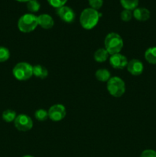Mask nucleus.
Segmentation results:
<instances>
[{"instance_id":"12","label":"nucleus","mask_w":156,"mask_h":157,"mask_svg":"<svg viewBox=\"0 0 156 157\" xmlns=\"http://www.w3.org/2000/svg\"><path fill=\"white\" fill-rule=\"evenodd\" d=\"M132 15L133 17L138 21H145L149 19L151 14L149 10L145 8H136L135 10H133Z\"/></svg>"},{"instance_id":"26","label":"nucleus","mask_w":156,"mask_h":157,"mask_svg":"<svg viewBox=\"0 0 156 157\" xmlns=\"http://www.w3.org/2000/svg\"><path fill=\"white\" fill-rule=\"evenodd\" d=\"M16 1L19 2H29L30 0H16Z\"/></svg>"},{"instance_id":"18","label":"nucleus","mask_w":156,"mask_h":157,"mask_svg":"<svg viewBox=\"0 0 156 157\" xmlns=\"http://www.w3.org/2000/svg\"><path fill=\"white\" fill-rule=\"evenodd\" d=\"M2 117L3 121H6V123H11L15 121L17 114L15 110L8 109V110H6L3 111Z\"/></svg>"},{"instance_id":"14","label":"nucleus","mask_w":156,"mask_h":157,"mask_svg":"<svg viewBox=\"0 0 156 157\" xmlns=\"http://www.w3.org/2000/svg\"><path fill=\"white\" fill-rule=\"evenodd\" d=\"M93 58L96 62H105L109 58V53L105 48H99L94 52Z\"/></svg>"},{"instance_id":"8","label":"nucleus","mask_w":156,"mask_h":157,"mask_svg":"<svg viewBox=\"0 0 156 157\" xmlns=\"http://www.w3.org/2000/svg\"><path fill=\"white\" fill-rule=\"evenodd\" d=\"M57 14L62 21L67 23L73 22L76 17L75 12H73V9L67 6H64L57 9Z\"/></svg>"},{"instance_id":"25","label":"nucleus","mask_w":156,"mask_h":157,"mask_svg":"<svg viewBox=\"0 0 156 157\" xmlns=\"http://www.w3.org/2000/svg\"><path fill=\"white\" fill-rule=\"evenodd\" d=\"M140 157H156V151L153 150H145L141 153Z\"/></svg>"},{"instance_id":"27","label":"nucleus","mask_w":156,"mask_h":157,"mask_svg":"<svg viewBox=\"0 0 156 157\" xmlns=\"http://www.w3.org/2000/svg\"><path fill=\"white\" fill-rule=\"evenodd\" d=\"M22 157H34V156H31V155H25V156H22Z\"/></svg>"},{"instance_id":"9","label":"nucleus","mask_w":156,"mask_h":157,"mask_svg":"<svg viewBox=\"0 0 156 157\" xmlns=\"http://www.w3.org/2000/svg\"><path fill=\"white\" fill-rule=\"evenodd\" d=\"M128 62L126 57L120 53L111 55L110 58V65L115 69H124L127 66Z\"/></svg>"},{"instance_id":"16","label":"nucleus","mask_w":156,"mask_h":157,"mask_svg":"<svg viewBox=\"0 0 156 157\" xmlns=\"http://www.w3.org/2000/svg\"><path fill=\"white\" fill-rule=\"evenodd\" d=\"M145 58L150 64H156V47L148 48L145 52Z\"/></svg>"},{"instance_id":"19","label":"nucleus","mask_w":156,"mask_h":157,"mask_svg":"<svg viewBox=\"0 0 156 157\" xmlns=\"http://www.w3.org/2000/svg\"><path fill=\"white\" fill-rule=\"evenodd\" d=\"M35 117L37 121L44 122L49 118L48 112L44 109H38L35 112Z\"/></svg>"},{"instance_id":"15","label":"nucleus","mask_w":156,"mask_h":157,"mask_svg":"<svg viewBox=\"0 0 156 157\" xmlns=\"http://www.w3.org/2000/svg\"><path fill=\"white\" fill-rule=\"evenodd\" d=\"M95 77L99 81L107 82L111 78V75L107 69L101 68L96 71V73H95Z\"/></svg>"},{"instance_id":"11","label":"nucleus","mask_w":156,"mask_h":157,"mask_svg":"<svg viewBox=\"0 0 156 157\" xmlns=\"http://www.w3.org/2000/svg\"><path fill=\"white\" fill-rule=\"evenodd\" d=\"M38 25L44 29H50L54 25L53 18L48 14H41L38 16Z\"/></svg>"},{"instance_id":"5","label":"nucleus","mask_w":156,"mask_h":157,"mask_svg":"<svg viewBox=\"0 0 156 157\" xmlns=\"http://www.w3.org/2000/svg\"><path fill=\"white\" fill-rule=\"evenodd\" d=\"M106 88L112 96L120 98L125 91V84L122 78L119 77H113L107 81Z\"/></svg>"},{"instance_id":"10","label":"nucleus","mask_w":156,"mask_h":157,"mask_svg":"<svg viewBox=\"0 0 156 157\" xmlns=\"http://www.w3.org/2000/svg\"><path fill=\"white\" fill-rule=\"evenodd\" d=\"M127 71L134 76H139L142 75L144 71L143 64L138 59H132L127 64Z\"/></svg>"},{"instance_id":"20","label":"nucleus","mask_w":156,"mask_h":157,"mask_svg":"<svg viewBox=\"0 0 156 157\" xmlns=\"http://www.w3.org/2000/svg\"><path fill=\"white\" fill-rule=\"evenodd\" d=\"M40 8H41V5H40L39 2L38 0H30L27 2V9L29 12L35 13V12H38L39 11Z\"/></svg>"},{"instance_id":"2","label":"nucleus","mask_w":156,"mask_h":157,"mask_svg":"<svg viewBox=\"0 0 156 157\" xmlns=\"http://www.w3.org/2000/svg\"><path fill=\"white\" fill-rule=\"evenodd\" d=\"M104 44L109 55H113L121 52L123 48V40L118 33L110 32L106 36Z\"/></svg>"},{"instance_id":"23","label":"nucleus","mask_w":156,"mask_h":157,"mask_svg":"<svg viewBox=\"0 0 156 157\" xmlns=\"http://www.w3.org/2000/svg\"><path fill=\"white\" fill-rule=\"evenodd\" d=\"M47 2H48V3L52 7L58 9V8H61L62 6H65L67 0H47Z\"/></svg>"},{"instance_id":"7","label":"nucleus","mask_w":156,"mask_h":157,"mask_svg":"<svg viewBox=\"0 0 156 157\" xmlns=\"http://www.w3.org/2000/svg\"><path fill=\"white\" fill-rule=\"evenodd\" d=\"M47 112H48L49 119L51 120L54 122L62 121L67 114L66 107L61 104H54L49 108Z\"/></svg>"},{"instance_id":"3","label":"nucleus","mask_w":156,"mask_h":157,"mask_svg":"<svg viewBox=\"0 0 156 157\" xmlns=\"http://www.w3.org/2000/svg\"><path fill=\"white\" fill-rule=\"evenodd\" d=\"M38 25V16L32 13H27L20 17L18 21V28L23 33H29L35 30Z\"/></svg>"},{"instance_id":"22","label":"nucleus","mask_w":156,"mask_h":157,"mask_svg":"<svg viewBox=\"0 0 156 157\" xmlns=\"http://www.w3.org/2000/svg\"><path fill=\"white\" fill-rule=\"evenodd\" d=\"M133 15L132 11L127 10V9H124L120 14V18L123 21H128L132 19Z\"/></svg>"},{"instance_id":"17","label":"nucleus","mask_w":156,"mask_h":157,"mask_svg":"<svg viewBox=\"0 0 156 157\" xmlns=\"http://www.w3.org/2000/svg\"><path fill=\"white\" fill-rule=\"evenodd\" d=\"M139 0H120V3L124 9L132 11L139 6Z\"/></svg>"},{"instance_id":"21","label":"nucleus","mask_w":156,"mask_h":157,"mask_svg":"<svg viewBox=\"0 0 156 157\" xmlns=\"http://www.w3.org/2000/svg\"><path fill=\"white\" fill-rule=\"evenodd\" d=\"M10 58V52L9 49L3 46H0V63L6 62Z\"/></svg>"},{"instance_id":"24","label":"nucleus","mask_w":156,"mask_h":157,"mask_svg":"<svg viewBox=\"0 0 156 157\" xmlns=\"http://www.w3.org/2000/svg\"><path fill=\"white\" fill-rule=\"evenodd\" d=\"M89 4L90 7L93 9H96L98 11V9H100L103 5V0H88Z\"/></svg>"},{"instance_id":"4","label":"nucleus","mask_w":156,"mask_h":157,"mask_svg":"<svg viewBox=\"0 0 156 157\" xmlns=\"http://www.w3.org/2000/svg\"><path fill=\"white\" fill-rule=\"evenodd\" d=\"M12 74L18 81H28L33 75V66L27 62H19L13 67Z\"/></svg>"},{"instance_id":"13","label":"nucleus","mask_w":156,"mask_h":157,"mask_svg":"<svg viewBox=\"0 0 156 157\" xmlns=\"http://www.w3.org/2000/svg\"><path fill=\"white\" fill-rule=\"evenodd\" d=\"M33 75L41 80L45 79L48 75V71L44 66L37 64L33 66Z\"/></svg>"},{"instance_id":"1","label":"nucleus","mask_w":156,"mask_h":157,"mask_svg":"<svg viewBox=\"0 0 156 157\" xmlns=\"http://www.w3.org/2000/svg\"><path fill=\"white\" fill-rule=\"evenodd\" d=\"M102 14L92 8H87L83 10L80 16V23L84 29L91 30L99 22Z\"/></svg>"},{"instance_id":"6","label":"nucleus","mask_w":156,"mask_h":157,"mask_svg":"<svg viewBox=\"0 0 156 157\" xmlns=\"http://www.w3.org/2000/svg\"><path fill=\"white\" fill-rule=\"evenodd\" d=\"M14 125H15V128L19 131L26 132L32 129L33 121L29 116L21 113V114L17 115L16 118L14 121Z\"/></svg>"}]
</instances>
